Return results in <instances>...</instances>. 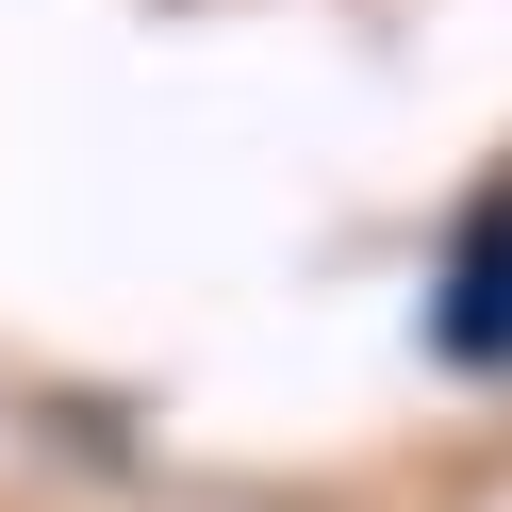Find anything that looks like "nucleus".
<instances>
[{"label": "nucleus", "mask_w": 512, "mask_h": 512, "mask_svg": "<svg viewBox=\"0 0 512 512\" xmlns=\"http://www.w3.org/2000/svg\"><path fill=\"white\" fill-rule=\"evenodd\" d=\"M430 364L512 380V166L446 215V265H430Z\"/></svg>", "instance_id": "f257e3e1"}]
</instances>
